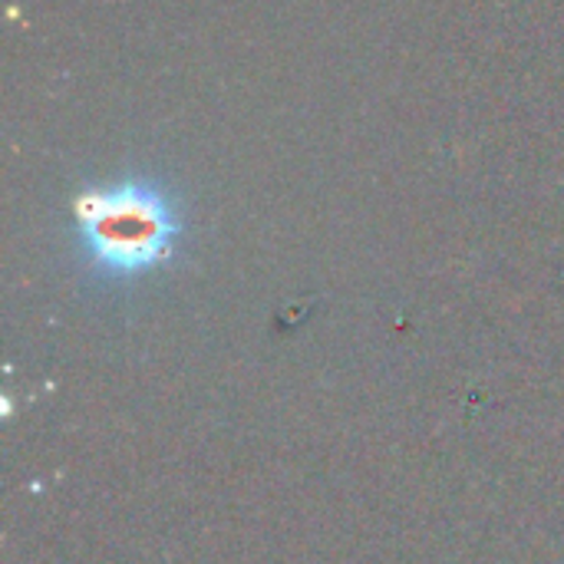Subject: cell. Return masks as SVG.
<instances>
[{
  "label": "cell",
  "mask_w": 564,
  "mask_h": 564,
  "mask_svg": "<svg viewBox=\"0 0 564 564\" xmlns=\"http://www.w3.org/2000/svg\"><path fill=\"white\" fill-rule=\"evenodd\" d=\"M79 245L106 278H142L175 254L182 218L169 192L145 178L86 188L73 202Z\"/></svg>",
  "instance_id": "1"
}]
</instances>
